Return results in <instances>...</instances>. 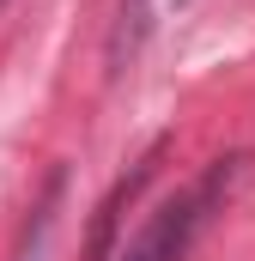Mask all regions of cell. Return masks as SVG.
Here are the masks:
<instances>
[{
  "label": "cell",
  "mask_w": 255,
  "mask_h": 261,
  "mask_svg": "<svg viewBox=\"0 0 255 261\" xmlns=\"http://www.w3.org/2000/svg\"><path fill=\"white\" fill-rule=\"evenodd\" d=\"M55 200H61V176L49 182V195H43V206H37V237L24 243V255H18V261H43V249H49V231H55Z\"/></svg>",
  "instance_id": "obj_2"
},
{
  "label": "cell",
  "mask_w": 255,
  "mask_h": 261,
  "mask_svg": "<svg viewBox=\"0 0 255 261\" xmlns=\"http://www.w3.org/2000/svg\"><path fill=\"white\" fill-rule=\"evenodd\" d=\"M170 6H183V0H170Z\"/></svg>",
  "instance_id": "obj_3"
},
{
  "label": "cell",
  "mask_w": 255,
  "mask_h": 261,
  "mask_svg": "<svg viewBox=\"0 0 255 261\" xmlns=\"http://www.w3.org/2000/svg\"><path fill=\"white\" fill-rule=\"evenodd\" d=\"M243 164H249L243 152H237V158H219L194 189H183V195L164 200V206H158V213H152V219H146L110 261H189L194 237L207 231V219L219 213V200L231 195V182L243 176Z\"/></svg>",
  "instance_id": "obj_1"
}]
</instances>
